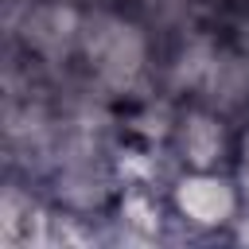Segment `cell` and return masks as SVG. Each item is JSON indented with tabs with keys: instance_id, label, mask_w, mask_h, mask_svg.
<instances>
[{
	"instance_id": "obj_3",
	"label": "cell",
	"mask_w": 249,
	"mask_h": 249,
	"mask_svg": "<svg viewBox=\"0 0 249 249\" xmlns=\"http://www.w3.org/2000/svg\"><path fill=\"white\" fill-rule=\"evenodd\" d=\"M171 210L195 230H222L245 214L233 171H187L171 187Z\"/></svg>"
},
{
	"instance_id": "obj_1",
	"label": "cell",
	"mask_w": 249,
	"mask_h": 249,
	"mask_svg": "<svg viewBox=\"0 0 249 249\" xmlns=\"http://www.w3.org/2000/svg\"><path fill=\"white\" fill-rule=\"evenodd\" d=\"M82 70L105 97H132L152 74V35L140 19L113 8H86L78 51Z\"/></svg>"
},
{
	"instance_id": "obj_4",
	"label": "cell",
	"mask_w": 249,
	"mask_h": 249,
	"mask_svg": "<svg viewBox=\"0 0 249 249\" xmlns=\"http://www.w3.org/2000/svg\"><path fill=\"white\" fill-rule=\"evenodd\" d=\"M82 19L86 8L82 4H66V0H35L23 16V43L31 54L58 62L70 51H78V35H82Z\"/></svg>"
},
{
	"instance_id": "obj_5",
	"label": "cell",
	"mask_w": 249,
	"mask_h": 249,
	"mask_svg": "<svg viewBox=\"0 0 249 249\" xmlns=\"http://www.w3.org/2000/svg\"><path fill=\"white\" fill-rule=\"evenodd\" d=\"M233 179H237V187H241V198H245V210H249V124H245V128H241V136H237Z\"/></svg>"
},
{
	"instance_id": "obj_6",
	"label": "cell",
	"mask_w": 249,
	"mask_h": 249,
	"mask_svg": "<svg viewBox=\"0 0 249 249\" xmlns=\"http://www.w3.org/2000/svg\"><path fill=\"white\" fill-rule=\"evenodd\" d=\"M66 4H82V8H89V4H93V0H66Z\"/></svg>"
},
{
	"instance_id": "obj_2",
	"label": "cell",
	"mask_w": 249,
	"mask_h": 249,
	"mask_svg": "<svg viewBox=\"0 0 249 249\" xmlns=\"http://www.w3.org/2000/svg\"><path fill=\"white\" fill-rule=\"evenodd\" d=\"M237 136L230 113L206 101H187L171 124V148L187 171H233Z\"/></svg>"
}]
</instances>
